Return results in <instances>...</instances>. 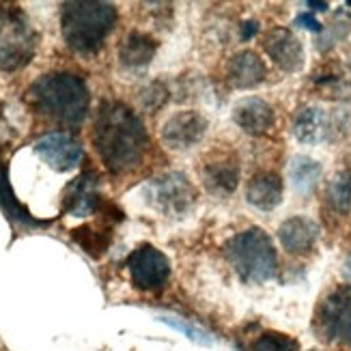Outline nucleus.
I'll list each match as a JSON object with an SVG mask.
<instances>
[{"instance_id": "26", "label": "nucleus", "mask_w": 351, "mask_h": 351, "mask_svg": "<svg viewBox=\"0 0 351 351\" xmlns=\"http://www.w3.org/2000/svg\"><path fill=\"white\" fill-rule=\"evenodd\" d=\"M166 99H169V93H166V88H164L160 82L149 84V86L143 90V93H141V104H143V108L149 110V112H154V110L162 108Z\"/></svg>"}, {"instance_id": "19", "label": "nucleus", "mask_w": 351, "mask_h": 351, "mask_svg": "<svg viewBox=\"0 0 351 351\" xmlns=\"http://www.w3.org/2000/svg\"><path fill=\"white\" fill-rule=\"evenodd\" d=\"M156 52H158L156 39L145 33H138V30H134V33H130L123 39V43H121L119 58L125 67H145L154 60Z\"/></svg>"}, {"instance_id": "17", "label": "nucleus", "mask_w": 351, "mask_h": 351, "mask_svg": "<svg viewBox=\"0 0 351 351\" xmlns=\"http://www.w3.org/2000/svg\"><path fill=\"white\" fill-rule=\"evenodd\" d=\"M293 134L304 145H317L328 138L330 119L319 106H304L293 119Z\"/></svg>"}, {"instance_id": "7", "label": "nucleus", "mask_w": 351, "mask_h": 351, "mask_svg": "<svg viewBox=\"0 0 351 351\" xmlns=\"http://www.w3.org/2000/svg\"><path fill=\"white\" fill-rule=\"evenodd\" d=\"M128 269L134 287L143 289V291H156V289L164 287L171 276V261L162 254L158 248L145 246L136 248L128 258Z\"/></svg>"}, {"instance_id": "1", "label": "nucleus", "mask_w": 351, "mask_h": 351, "mask_svg": "<svg viewBox=\"0 0 351 351\" xmlns=\"http://www.w3.org/2000/svg\"><path fill=\"white\" fill-rule=\"evenodd\" d=\"M93 145L106 169L128 173L143 160L149 138L143 121L125 104L104 101L95 117Z\"/></svg>"}, {"instance_id": "20", "label": "nucleus", "mask_w": 351, "mask_h": 351, "mask_svg": "<svg viewBox=\"0 0 351 351\" xmlns=\"http://www.w3.org/2000/svg\"><path fill=\"white\" fill-rule=\"evenodd\" d=\"M322 164L308 156H295L289 162V181L298 194H311L322 179Z\"/></svg>"}, {"instance_id": "10", "label": "nucleus", "mask_w": 351, "mask_h": 351, "mask_svg": "<svg viewBox=\"0 0 351 351\" xmlns=\"http://www.w3.org/2000/svg\"><path fill=\"white\" fill-rule=\"evenodd\" d=\"M154 201L169 216H183L194 205V188L186 175L169 173L154 183Z\"/></svg>"}, {"instance_id": "21", "label": "nucleus", "mask_w": 351, "mask_h": 351, "mask_svg": "<svg viewBox=\"0 0 351 351\" xmlns=\"http://www.w3.org/2000/svg\"><path fill=\"white\" fill-rule=\"evenodd\" d=\"M0 207L7 213V218L15 224H22V226H45L48 222L37 220L30 216V211L15 198L11 186H9V175L5 166H0Z\"/></svg>"}, {"instance_id": "9", "label": "nucleus", "mask_w": 351, "mask_h": 351, "mask_svg": "<svg viewBox=\"0 0 351 351\" xmlns=\"http://www.w3.org/2000/svg\"><path fill=\"white\" fill-rule=\"evenodd\" d=\"M37 156L58 173L73 171L82 160V145L69 134L52 132L45 134L35 143Z\"/></svg>"}, {"instance_id": "28", "label": "nucleus", "mask_w": 351, "mask_h": 351, "mask_svg": "<svg viewBox=\"0 0 351 351\" xmlns=\"http://www.w3.org/2000/svg\"><path fill=\"white\" fill-rule=\"evenodd\" d=\"M256 30H258V28H256V22H246V24L241 26V39H243V41L250 39V37L256 33Z\"/></svg>"}, {"instance_id": "4", "label": "nucleus", "mask_w": 351, "mask_h": 351, "mask_svg": "<svg viewBox=\"0 0 351 351\" xmlns=\"http://www.w3.org/2000/svg\"><path fill=\"white\" fill-rule=\"evenodd\" d=\"M224 254L243 282L261 285L274 278V274H276V250H274L271 239L261 228H248V231L228 239Z\"/></svg>"}, {"instance_id": "24", "label": "nucleus", "mask_w": 351, "mask_h": 351, "mask_svg": "<svg viewBox=\"0 0 351 351\" xmlns=\"http://www.w3.org/2000/svg\"><path fill=\"white\" fill-rule=\"evenodd\" d=\"M252 351H298V343L280 332H265L254 343Z\"/></svg>"}, {"instance_id": "8", "label": "nucleus", "mask_w": 351, "mask_h": 351, "mask_svg": "<svg viewBox=\"0 0 351 351\" xmlns=\"http://www.w3.org/2000/svg\"><path fill=\"white\" fill-rule=\"evenodd\" d=\"M207 134V119L196 110H181L169 117L162 125V143L173 151L196 147Z\"/></svg>"}, {"instance_id": "31", "label": "nucleus", "mask_w": 351, "mask_h": 351, "mask_svg": "<svg viewBox=\"0 0 351 351\" xmlns=\"http://www.w3.org/2000/svg\"><path fill=\"white\" fill-rule=\"evenodd\" d=\"M349 7H351V3H349Z\"/></svg>"}, {"instance_id": "16", "label": "nucleus", "mask_w": 351, "mask_h": 351, "mask_svg": "<svg viewBox=\"0 0 351 351\" xmlns=\"http://www.w3.org/2000/svg\"><path fill=\"white\" fill-rule=\"evenodd\" d=\"M265 63L256 52L243 50L237 52L226 65V78L235 88H252L265 80Z\"/></svg>"}, {"instance_id": "2", "label": "nucleus", "mask_w": 351, "mask_h": 351, "mask_svg": "<svg viewBox=\"0 0 351 351\" xmlns=\"http://www.w3.org/2000/svg\"><path fill=\"white\" fill-rule=\"evenodd\" d=\"M30 106L43 117L69 128L80 125L88 112V88L73 73L41 75L28 88Z\"/></svg>"}, {"instance_id": "5", "label": "nucleus", "mask_w": 351, "mask_h": 351, "mask_svg": "<svg viewBox=\"0 0 351 351\" xmlns=\"http://www.w3.org/2000/svg\"><path fill=\"white\" fill-rule=\"evenodd\" d=\"M37 37L18 9L0 11V71H18L30 63Z\"/></svg>"}, {"instance_id": "13", "label": "nucleus", "mask_w": 351, "mask_h": 351, "mask_svg": "<svg viewBox=\"0 0 351 351\" xmlns=\"http://www.w3.org/2000/svg\"><path fill=\"white\" fill-rule=\"evenodd\" d=\"M99 179L95 173H82L75 177L65 194H63V209L71 216H88L90 211H95L99 205Z\"/></svg>"}, {"instance_id": "30", "label": "nucleus", "mask_w": 351, "mask_h": 351, "mask_svg": "<svg viewBox=\"0 0 351 351\" xmlns=\"http://www.w3.org/2000/svg\"><path fill=\"white\" fill-rule=\"evenodd\" d=\"M306 5H308V7H313L315 11H326V9H328V3H313V0H308Z\"/></svg>"}, {"instance_id": "11", "label": "nucleus", "mask_w": 351, "mask_h": 351, "mask_svg": "<svg viewBox=\"0 0 351 351\" xmlns=\"http://www.w3.org/2000/svg\"><path fill=\"white\" fill-rule=\"evenodd\" d=\"M201 181L213 196H231L239 181V164L231 154H216L203 164Z\"/></svg>"}, {"instance_id": "23", "label": "nucleus", "mask_w": 351, "mask_h": 351, "mask_svg": "<svg viewBox=\"0 0 351 351\" xmlns=\"http://www.w3.org/2000/svg\"><path fill=\"white\" fill-rule=\"evenodd\" d=\"M326 201L332 211L349 213L351 211V175L339 173L334 175L326 188Z\"/></svg>"}, {"instance_id": "29", "label": "nucleus", "mask_w": 351, "mask_h": 351, "mask_svg": "<svg viewBox=\"0 0 351 351\" xmlns=\"http://www.w3.org/2000/svg\"><path fill=\"white\" fill-rule=\"evenodd\" d=\"M343 276L351 282V254L347 256V261L343 263Z\"/></svg>"}, {"instance_id": "22", "label": "nucleus", "mask_w": 351, "mask_h": 351, "mask_svg": "<svg viewBox=\"0 0 351 351\" xmlns=\"http://www.w3.org/2000/svg\"><path fill=\"white\" fill-rule=\"evenodd\" d=\"M71 237L86 254L95 258H99L110 246V233L97 226H80V228H75Z\"/></svg>"}, {"instance_id": "27", "label": "nucleus", "mask_w": 351, "mask_h": 351, "mask_svg": "<svg viewBox=\"0 0 351 351\" xmlns=\"http://www.w3.org/2000/svg\"><path fill=\"white\" fill-rule=\"evenodd\" d=\"M295 24L298 26H304V28H308V30H315V33H319L322 30V24H319L313 15H308V13H304V15H300V18L295 20Z\"/></svg>"}, {"instance_id": "14", "label": "nucleus", "mask_w": 351, "mask_h": 351, "mask_svg": "<svg viewBox=\"0 0 351 351\" xmlns=\"http://www.w3.org/2000/svg\"><path fill=\"white\" fill-rule=\"evenodd\" d=\"M233 121H235V125L246 134L261 136L274 128L276 114H274V108L267 101L258 99V97H246L235 104Z\"/></svg>"}, {"instance_id": "12", "label": "nucleus", "mask_w": 351, "mask_h": 351, "mask_svg": "<svg viewBox=\"0 0 351 351\" xmlns=\"http://www.w3.org/2000/svg\"><path fill=\"white\" fill-rule=\"evenodd\" d=\"M267 56L285 71H298L304 65V45L287 28H271L263 39Z\"/></svg>"}, {"instance_id": "6", "label": "nucleus", "mask_w": 351, "mask_h": 351, "mask_svg": "<svg viewBox=\"0 0 351 351\" xmlns=\"http://www.w3.org/2000/svg\"><path fill=\"white\" fill-rule=\"evenodd\" d=\"M315 332L324 341L351 347V285L334 289L319 304L315 315Z\"/></svg>"}, {"instance_id": "18", "label": "nucleus", "mask_w": 351, "mask_h": 351, "mask_svg": "<svg viewBox=\"0 0 351 351\" xmlns=\"http://www.w3.org/2000/svg\"><path fill=\"white\" fill-rule=\"evenodd\" d=\"M246 198L248 203L256 209L269 211L278 207L282 201V181L278 175L274 173H258L250 179L246 188Z\"/></svg>"}, {"instance_id": "15", "label": "nucleus", "mask_w": 351, "mask_h": 351, "mask_svg": "<svg viewBox=\"0 0 351 351\" xmlns=\"http://www.w3.org/2000/svg\"><path fill=\"white\" fill-rule=\"evenodd\" d=\"M319 237V226L315 220L304 218V216H293L280 224L278 228V239L282 248L291 254H304L308 252Z\"/></svg>"}, {"instance_id": "25", "label": "nucleus", "mask_w": 351, "mask_h": 351, "mask_svg": "<svg viewBox=\"0 0 351 351\" xmlns=\"http://www.w3.org/2000/svg\"><path fill=\"white\" fill-rule=\"evenodd\" d=\"M162 324H166V326H171L173 330H177V332H181L183 337H188L192 343H198V345H213V339H211V334L209 332H205V330H201V328H196V326H192V324H188V322H183V319H179V317H158Z\"/></svg>"}, {"instance_id": "3", "label": "nucleus", "mask_w": 351, "mask_h": 351, "mask_svg": "<svg viewBox=\"0 0 351 351\" xmlns=\"http://www.w3.org/2000/svg\"><path fill=\"white\" fill-rule=\"evenodd\" d=\"M117 24V9L99 0L65 3L60 11V33L71 50L90 54L101 48Z\"/></svg>"}]
</instances>
